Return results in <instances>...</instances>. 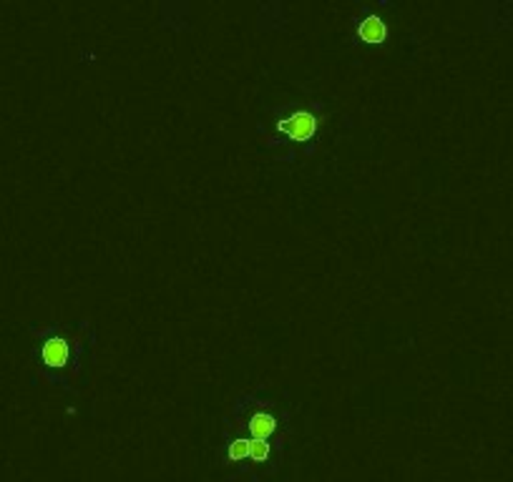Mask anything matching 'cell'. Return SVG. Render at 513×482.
<instances>
[{
  "mask_svg": "<svg viewBox=\"0 0 513 482\" xmlns=\"http://www.w3.org/2000/svg\"><path fill=\"white\" fill-rule=\"evenodd\" d=\"M280 131H284L294 141H307V138H312L315 131H317V116L310 111H297L282 121Z\"/></svg>",
  "mask_w": 513,
  "mask_h": 482,
  "instance_id": "obj_1",
  "label": "cell"
},
{
  "mask_svg": "<svg viewBox=\"0 0 513 482\" xmlns=\"http://www.w3.org/2000/svg\"><path fill=\"white\" fill-rule=\"evenodd\" d=\"M357 36L363 38L365 43H382L385 36H388V28H385V23L377 15H368L357 25Z\"/></svg>",
  "mask_w": 513,
  "mask_h": 482,
  "instance_id": "obj_2",
  "label": "cell"
},
{
  "mask_svg": "<svg viewBox=\"0 0 513 482\" xmlns=\"http://www.w3.org/2000/svg\"><path fill=\"white\" fill-rule=\"evenodd\" d=\"M41 357L50 367H63V364L68 362V345L63 339H48L43 345V349H41Z\"/></svg>",
  "mask_w": 513,
  "mask_h": 482,
  "instance_id": "obj_3",
  "label": "cell"
},
{
  "mask_svg": "<svg viewBox=\"0 0 513 482\" xmlns=\"http://www.w3.org/2000/svg\"><path fill=\"white\" fill-rule=\"evenodd\" d=\"M250 430H252V435H254V439H267L269 435L277 430V420L272 417V414L259 412V414H254V417H252Z\"/></svg>",
  "mask_w": 513,
  "mask_h": 482,
  "instance_id": "obj_4",
  "label": "cell"
},
{
  "mask_svg": "<svg viewBox=\"0 0 513 482\" xmlns=\"http://www.w3.org/2000/svg\"><path fill=\"white\" fill-rule=\"evenodd\" d=\"M250 458L256 460V462H264L269 458V445L264 439H252L250 442Z\"/></svg>",
  "mask_w": 513,
  "mask_h": 482,
  "instance_id": "obj_5",
  "label": "cell"
},
{
  "mask_svg": "<svg viewBox=\"0 0 513 482\" xmlns=\"http://www.w3.org/2000/svg\"><path fill=\"white\" fill-rule=\"evenodd\" d=\"M250 458V439H234L229 445V460H245Z\"/></svg>",
  "mask_w": 513,
  "mask_h": 482,
  "instance_id": "obj_6",
  "label": "cell"
}]
</instances>
